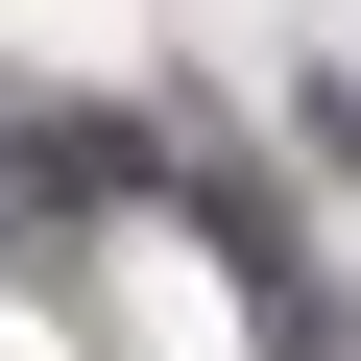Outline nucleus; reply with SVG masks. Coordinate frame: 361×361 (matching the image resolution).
Here are the masks:
<instances>
[{
	"label": "nucleus",
	"mask_w": 361,
	"mask_h": 361,
	"mask_svg": "<svg viewBox=\"0 0 361 361\" xmlns=\"http://www.w3.org/2000/svg\"><path fill=\"white\" fill-rule=\"evenodd\" d=\"M121 169H145V121H0V217H73Z\"/></svg>",
	"instance_id": "f257e3e1"
}]
</instances>
